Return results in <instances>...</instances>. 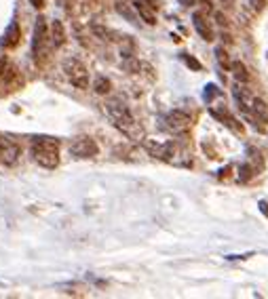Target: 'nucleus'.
Listing matches in <instances>:
<instances>
[{
  "instance_id": "obj_1",
  "label": "nucleus",
  "mask_w": 268,
  "mask_h": 299,
  "mask_svg": "<svg viewBox=\"0 0 268 299\" xmlns=\"http://www.w3.org/2000/svg\"><path fill=\"white\" fill-rule=\"evenodd\" d=\"M106 114L110 116L112 124L116 126L120 133H125L129 139H137L142 135V129L137 126L135 118H133V114L129 112V107L123 99H110L106 101Z\"/></svg>"
},
{
  "instance_id": "obj_2",
  "label": "nucleus",
  "mask_w": 268,
  "mask_h": 299,
  "mask_svg": "<svg viewBox=\"0 0 268 299\" xmlns=\"http://www.w3.org/2000/svg\"><path fill=\"white\" fill-rule=\"evenodd\" d=\"M30 154L44 169L59 167V141L53 137H34L30 143Z\"/></svg>"
},
{
  "instance_id": "obj_3",
  "label": "nucleus",
  "mask_w": 268,
  "mask_h": 299,
  "mask_svg": "<svg viewBox=\"0 0 268 299\" xmlns=\"http://www.w3.org/2000/svg\"><path fill=\"white\" fill-rule=\"evenodd\" d=\"M61 70H63V74H66V78L72 82L76 88H87L89 87V70L80 59L68 57V59H63Z\"/></svg>"
},
{
  "instance_id": "obj_4",
  "label": "nucleus",
  "mask_w": 268,
  "mask_h": 299,
  "mask_svg": "<svg viewBox=\"0 0 268 299\" xmlns=\"http://www.w3.org/2000/svg\"><path fill=\"white\" fill-rule=\"evenodd\" d=\"M70 156L76 158V160H89V158H95L99 154V148L95 143V139L91 137H76L70 143Z\"/></svg>"
},
{
  "instance_id": "obj_5",
  "label": "nucleus",
  "mask_w": 268,
  "mask_h": 299,
  "mask_svg": "<svg viewBox=\"0 0 268 299\" xmlns=\"http://www.w3.org/2000/svg\"><path fill=\"white\" fill-rule=\"evenodd\" d=\"M49 32H47V19L44 17H38L36 19V25H34V38H32V53L38 59V55L44 53V47H47V40H49Z\"/></svg>"
},
{
  "instance_id": "obj_6",
  "label": "nucleus",
  "mask_w": 268,
  "mask_h": 299,
  "mask_svg": "<svg viewBox=\"0 0 268 299\" xmlns=\"http://www.w3.org/2000/svg\"><path fill=\"white\" fill-rule=\"evenodd\" d=\"M19 156H21V148L15 141L0 139V162L6 164V167H15L19 162Z\"/></svg>"
},
{
  "instance_id": "obj_7",
  "label": "nucleus",
  "mask_w": 268,
  "mask_h": 299,
  "mask_svg": "<svg viewBox=\"0 0 268 299\" xmlns=\"http://www.w3.org/2000/svg\"><path fill=\"white\" fill-rule=\"evenodd\" d=\"M146 150H148L150 156L158 158V160H165V162H171L175 156V145L173 141H167V143H158V141H146Z\"/></svg>"
},
{
  "instance_id": "obj_8",
  "label": "nucleus",
  "mask_w": 268,
  "mask_h": 299,
  "mask_svg": "<svg viewBox=\"0 0 268 299\" xmlns=\"http://www.w3.org/2000/svg\"><path fill=\"white\" fill-rule=\"evenodd\" d=\"M165 126L171 131V133H186L188 126H190V116L182 110H173L167 114L165 118Z\"/></svg>"
},
{
  "instance_id": "obj_9",
  "label": "nucleus",
  "mask_w": 268,
  "mask_h": 299,
  "mask_svg": "<svg viewBox=\"0 0 268 299\" xmlns=\"http://www.w3.org/2000/svg\"><path fill=\"white\" fill-rule=\"evenodd\" d=\"M192 23H194V30L199 32V36L203 38V40H207V42L213 40V30H211V25H209V21L201 15V13H192Z\"/></svg>"
},
{
  "instance_id": "obj_10",
  "label": "nucleus",
  "mask_w": 268,
  "mask_h": 299,
  "mask_svg": "<svg viewBox=\"0 0 268 299\" xmlns=\"http://www.w3.org/2000/svg\"><path fill=\"white\" fill-rule=\"evenodd\" d=\"M49 36H51V44H53L55 49H59L66 44V40H68L66 28H63V23L59 21V19H53V21H51V34Z\"/></svg>"
},
{
  "instance_id": "obj_11",
  "label": "nucleus",
  "mask_w": 268,
  "mask_h": 299,
  "mask_svg": "<svg viewBox=\"0 0 268 299\" xmlns=\"http://www.w3.org/2000/svg\"><path fill=\"white\" fill-rule=\"evenodd\" d=\"M19 38H21L19 25H17V21H11L9 28L4 30V36H2V40H0V44H2L4 49H13V47H17L19 44Z\"/></svg>"
},
{
  "instance_id": "obj_12",
  "label": "nucleus",
  "mask_w": 268,
  "mask_h": 299,
  "mask_svg": "<svg viewBox=\"0 0 268 299\" xmlns=\"http://www.w3.org/2000/svg\"><path fill=\"white\" fill-rule=\"evenodd\" d=\"M135 11H137V15L142 17L146 23H150V25L156 23V15L152 13L154 9H152V6H148L146 2H142V0H137V2H135Z\"/></svg>"
},
{
  "instance_id": "obj_13",
  "label": "nucleus",
  "mask_w": 268,
  "mask_h": 299,
  "mask_svg": "<svg viewBox=\"0 0 268 299\" xmlns=\"http://www.w3.org/2000/svg\"><path fill=\"white\" fill-rule=\"evenodd\" d=\"M251 114L256 116L258 120H262V123H268V106L264 104L262 99H251Z\"/></svg>"
},
{
  "instance_id": "obj_14",
  "label": "nucleus",
  "mask_w": 268,
  "mask_h": 299,
  "mask_svg": "<svg viewBox=\"0 0 268 299\" xmlns=\"http://www.w3.org/2000/svg\"><path fill=\"white\" fill-rule=\"evenodd\" d=\"M230 70H232V76L239 82H249V72H247V68H245L243 61H232L230 63Z\"/></svg>"
},
{
  "instance_id": "obj_15",
  "label": "nucleus",
  "mask_w": 268,
  "mask_h": 299,
  "mask_svg": "<svg viewBox=\"0 0 268 299\" xmlns=\"http://www.w3.org/2000/svg\"><path fill=\"white\" fill-rule=\"evenodd\" d=\"M93 88H95V93H99V95H106V93H110V88H112V82L106 78V76H97L93 82Z\"/></svg>"
},
{
  "instance_id": "obj_16",
  "label": "nucleus",
  "mask_w": 268,
  "mask_h": 299,
  "mask_svg": "<svg viewBox=\"0 0 268 299\" xmlns=\"http://www.w3.org/2000/svg\"><path fill=\"white\" fill-rule=\"evenodd\" d=\"M215 57H218V61H220L222 68L230 70V59H228V53H226L224 47H218V49H215Z\"/></svg>"
},
{
  "instance_id": "obj_17",
  "label": "nucleus",
  "mask_w": 268,
  "mask_h": 299,
  "mask_svg": "<svg viewBox=\"0 0 268 299\" xmlns=\"http://www.w3.org/2000/svg\"><path fill=\"white\" fill-rule=\"evenodd\" d=\"M182 61L186 63V66H188L190 70H194V72H201V68H203L199 59H194L192 55H186V53H182Z\"/></svg>"
},
{
  "instance_id": "obj_18",
  "label": "nucleus",
  "mask_w": 268,
  "mask_h": 299,
  "mask_svg": "<svg viewBox=\"0 0 268 299\" xmlns=\"http://www.w3.org/2000/svg\"><path fill=\"white\" fill-rule=\"evenodd\" d=\"M91 28H93V32H95V34H97V36L101 38V40H112V38H110V36H112V32L108 30V28H101L99 23H93Z\"/></svg>"
},
{
  "instance_id": "obj_19",
  "label": "nucleus",
  "mask_w": 268,
  "mask_h": 299,
  "mask_svg": "<svg viewBox=\"0 0 268 299\" xmlns=\"http://www.w3.org/2000/svg\"><path fill=\"white\" fill-rule=\"evenodd\" d=\"M118 11H120V13H125V15H127V19H129V21L137 23V21H135V15H133V13L129 11V6H127V4H118Z\"/></svg>"
},
{
  "instance_id": "obj_20",
  "label": "nucleus",
  "mask_w": 268,
  "mask_h": 299,
  "mask_svg": "<svg viewBox=\"0 0 268 299\" xmlns=\"http://www.w3.org/2000/svg\"><path fill=\"white\" fill-rule=\"evenodd\" d=\"M249 2H251V6L256 11H262L264 9V0H249Z\"/></svg>"
},
{
  "instance_id": "obj_21",
  "label": "nucleus",
  "mask_w": 268,
  "mask_h": 299,
  "mask_svg": "<svg viewBox=\"0 0 268 299\" xmlns=\"http://www.w3.org/2000/svg\"><path fill=\"white\" fill-rule=\"evenodd\" d=\"M30 2H32L34 9H42V6H44V0H30Z\"/></svg>"
},
{
  "instance_id": "obj_22",
  "label": "nucleus",
  "mask_w": 268,
  "mask_h": 299,
  "mask_svg": "<svg viewBox=\"0 0 268 299\" xmlns=\"http://www.w3.org/2000/svg\"><path fill=\"white\" fill-rule=\"evenodd\" d=\"M142 2H146L148 6H152V9H156V6H158V0H142Z\"/></svg>"
},
{
  "instance_id": "obj_23",
  "label": "nucleus",
  "mask_w": 268,
  "mask_h": 299,
  "mask_svg": "<svg viewBox=\"0 0 268 299\" xmlns=\"http://www.w3.org/2000/svg\"><path fill=\"white\" fill-rule=\"evenodd\" d=\"M201 2H203V4H205V6H207V9H211V2H209V0H201Z\"/></svg>"
}]
</instances>
